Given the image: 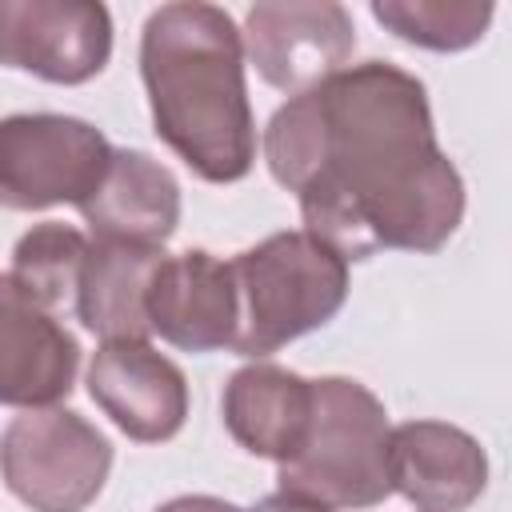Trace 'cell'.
<instances>
[{
    "mask_svg": "<svg viewBox=\"0 0 512 512\" xmlns=\"http://www.w3.org/2000/svg\"><path fill=\"white\" fill-rule=\"evenodd\" d=\"M264 156L276 184L300 196L304 232L344 264L380 248L436 252L464 216V184L436 144L424 84L384 60L276 108Z\"/></svg>",
    "mask_w": 512,
    "mask_h": 512,
    "instance_id": "1",
    "label": "cell"
},
{
    "mask_svg": "<svg viewBox=\"0 0 512 512\" xmlns=\"http://www.w3.org/2000/svg\"><path fill=\"white\" fill-rule=\"evenodd\" d=\"M140 76L156 136L208 184L244 180L256 128L244 88V44L216 4H164L140 40Z\"/></svg>",
    "mask_w": 512,
    "mask_h": 512,
    "instance_id": "2",
    "label": "cell"
},
{
    "mask_svg": "<svg viewBox=\"0 0 512 512\" xmlns=\"http://www.w3.org/2000/svg\"><path fill=\"white\" fill-rule=\"evenodd\" d=\"M236 284L232 352L268 356L328 324L348 296V264L308 232H276L228 260Z\"/></svg>",
    "mask_w": 512,
    "mask_h": 512,
    "instance_id": "3",
    "label": "cell"
},
{
    "mask_svg": "<svg viewBox=\"0 0 512 512\" xmlns=\"http://www.w3.org/2000/svg\"><path fill=\"white\" fill-rule=\"evenodd\" d=\"M388 436V412L360 380H312L308 436L292 460L276 464L280 492L332 512L380 504L392 492Z\"/></svg>",
    "mask_w": 512,
    "mask_h": 512,
    "instance_id": "4",
    "label": "cell"
},
{
    "mask_svg": "<svg viewBox=\"0 0 512 512\" xmlns=\"http://www.w3.org/2000/svg\"><path fill=\"white\" fill-rule=\"evenodd\" d=\"M112 468V444L68 408H28L0 436V472L32 512H84Z\"/></svg>",
    "mask_w": 512,
    "mask_h": 512,
    "instance_id": "5",
    "label": "cell"
},
{
    "mask_svg": "<svg viewBox=\"0 0 512 512\" xmlns=\"http://www.w3.org/2000/svg\"><path fill=\"white\" fill-rule=\"evenodd\" d=\"M112 160V144L76 116L32 112L0 120V208L32 212L84 204Z\"/></svg>",
    "mask_w": 512,
    "mask_h": 512,
    "instance_id": "6",
    "label": "cell"
},
{
    "mask_svg": "<svg viewBox=\"0 0 512 512\" xmlns=\"http://www.w3.org/2000/svg\"><path fill=\"white\" fill-rule=\"evenodd\" d=\"M112 56V20L92 0H0V64L48 84H84Z\"/></svg>",
    "mask_w": 512,
    "mask_h": 512,
    "instance_id": "7",
    "label": "cell"
},
{
    "mask_svg": "<svg viewBox=\"0 0 512 512\" xmlns=\"http://www.w3.org/2000/svg\"><path fill=\"white\" fill-rule=\"evenodd\" d=\"M244 52L252 56L264 84L300 96L328 76L344 72V60L356 48V28L348 8L320 4H256L244 16Z\"/></svg>",
    "mask_w": 512,
    "mask_h": 512,
    "instance_id": "8",
    "label": "cell"
},
{
    "mask_svg": "<svg viewBox=\"0 0 512 512\" xmlns=\"http://www.w3.org/2000/svg\"><path fill=\"white\" fill-rule=\"evenodd\" d=\"M88 392L112 424L140 440H172L188 416L184 372L148 340H112L88 364Z\"/></svg>",
    "mask_w": 512,
    "mask_h": 512,
    "instance_id": "9",
    "label": "cell"
},
{
    "mask_svg": "<svg viewBox=\"0 0 512 512\" xmlns=\"http://www.w3.org/2000/svg\"><path fill=\"white\" fill-rule=\"evenodd\" d=\"M148 328L184 352H216L236 332L232 268L212 252L160 256L144 292Z\"/></svg>",
    "mask_w": 512,
    "mask_h": 512,
    "instance_id": "10",
    "label": "cell"
},
{
    "mask_svg": "<svg viewBox=\"0 0 512 512\" xmlns=\"http://www.w3.org/2000/svg\"><path fill=\"white\" fill-rule=\"evenodd\" d=\"M80 348L12 276H0V404L48 408L72 392Z\"/></svg>",
    "mask_w": 512,
    "mask_h": 512,
    "instance_id": "11",
    "label": "cell"
},
{
    "mask_svg": "<svg viewBox=\"0 0 512 512\" xmlns=\"http://www.w3.org/2000/svg\"><path fill=\"white\" fill-rule=\"evenodd\" d=\"M392 492L412 500L420 512H460L488 484L484 448L440 420H412L388 436Z\"/></svg>",
    "mask_w": 512,
    "mask_h": 512,
    "instance_id": "12",
    "label": "cell"
},
{
    "mask_svg": "<svg viewBox=\"0 0 512 512\" xmlns=\"http://www.w3.org/2000/svg\"><path fill=\"white\" fill-rule=\"evenodd\" d=\"M80 216L92 224L96 240L160 248L180 220V184L152 156L112 148L108 172L100 188L80 204Z\"/></svg>",
    "mask_w": 512,
    "mask_h": 512,
    "instance_id": "13",
    "label": "cell"
},
{
    "mask_svg": "<svg viewBox=\"0 0 512 512\" xmlns=\"http://www.w3.org/2000/svg\"><path fill=\"white\" fill-rule=\"evenodd\" d=\"M312 420V380L276 368V364H248L224 388V424L232 440L276 464L292 460L308 436Z\"/></svg>",
    "mask_w": 512,
    "mask_h": 512,
    "instance_id": "14",
    "label": "cell"
},
{
    "mask_svg": "<svg viewBox=\"0 0 512 512\" xmlns=\"http://www.w3.org/2000/svg\"><path fill=\"white\" fill-rule=\"evenodd\" d=\"M160 248L144 244H112L96 240L88 244L80 284H76V316L88 332L112 340H148V316H144V292L152 280V268L160 264Z\"/></svg>",
    "mask_w": 512,
    "mask_h": 512,
    "instance_id": "15",
    "label": "cell"
},
{
    "mask_svg": "<svg viewBox=\"0 0 512 512\" xmlns=\"http://www.w3.org/2000/svg\"><path fill=\"white\" fill-rule=\"evenodd\" d=\"M88 256V240L80 228L48 220L36 224L32 232L20 236L16 252H12V280L40 304V308H60L64 300H76V284H80V268Z\"/></svg>",
    "mask_w": 512,
    "mask_h": 512,
    "instance_id": "16",
    "label": "cell"
},
{
    "mask_svg": "<svg viewBox=\"0 0 512 512\" xmlns=\"http://www.w3.org/2000/svg\"><path fill=\"white\" fill-rule=\"evenodd\" d=\"M372 16L392 28L400 40L420 44V48H436V52H456L468 48L484 36L488 20H492V4L488 0H376Z\"/></svg>",
    "mask_w": 512,
    "mask_h": 512,
    "instance_id": "17",
    "label": "cell"
},
{
    "mask_svg": "<svg viewBox=\"0 0 512 512\" xmlns=\"http://www.w3.org/2000/svg\"><path fill=\"white\" fill-rule=\"evenodd\" d=\"M156 512H240V508L228 504V500H216V496H180V500H168Z\"/></svg>",
    "mask_w": 512,
    "mask_h": 512,
    "instance_id": "18",
    "label": "cell"
},
{
    "mask_svg": "<svg viewBox=\"0 0 512 512\" xmlns=\"http://www.w3.org/2000/svg\"><path fill=\"white\" fill-rule=\"evenodd\" d=\"M252 512H332V508H320L312 500H300V496H288V492H276L268 500H260Z\"/></svg>",
    "mask_w": 512,
    "mask_h": 512,
    "instance_id": "19",
    "label": "cell"
}]
</instances>
